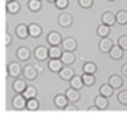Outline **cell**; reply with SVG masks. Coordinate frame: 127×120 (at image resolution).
<instances>
[{
    "label": "cell",
    "instance_id": "33",
    "mask_svg": "<svg viewBox=\"0 0 127 120\" xmlns=\"http://www.w3.org/2000/svg\"><path fill=\"white\" fill-rule=\"evenodd\" d=\"M116 100L120 105H127V90L126 89H120L116 95Z\"/></svg>",
    "mask_w": 127,
    "mask_h": 120
},
{
    "label": "cell",
    "instance_id": "26",
    "mask_svg": "<svg viewBox=\"0 0 127 120\" xmlns=\"http://www.w3.org/2000/svg\"><path fill=\"white\" fill-rule=\"evenodd\" d=\"M28 8L30 12H40L42 8V0H29L28 1Z\"/></svg>",
    "mask_w": 127,
    "mask_h": 120
},
{
    "label": "cell",
    "instance_id": "27",
    "mask_svg": "<svg viewBox=\"0 0 127 120\" xmlns=\"http://www.w3.org/2000/svg\"><path fill=\"white\" fill-rule=\"evenodd\" d=\"M63 48L60 45H55V46H49V59H60L63 55Z\"/></svg>",
    "mask_w": 127,
    "mask_h": 120
},
{
    "label": "cell",
    "instance_id": "18",
    "mask_svg": "<svg viewBox=\"0 0 127 120\" xmlns=\"http://www.w3.org/2000/svg\"><path fill=\"white\" fill-rule=\"evenodd\" d=\"M93 104L98 108V111H105L108 108V105H109V101H108V97H105L102 94H98L94 97Z\"/></svg>",
    "mask_w": 127,
    "mask_h": 120
},
{
    "label": "cell",
    "instance_id": "2",
    "mask_svg": "<svg viewBox=\"0 0 127 120\" xmlns=\"http://www.w3.org/2000/svg\"><path fill=\"white\" fill-rule=\"evenodd\" d=\"M38 68H37L36 64H32V63H26L23 65V72H22V76L26 79L28 82H32L34 79H37L38 76Z\"/></svg>",
    "mask_w": 127,
    "mask_h": 120
},
{
    "label": "cell",
    "instance_id": "16",
    "mask_svg": "<svg viewBox=\"0 0 127 120\" xmlns=\"http://www.w3.org/2000/svg\"><path fill=\"white\" fill-rule=\"evenodd\" d=\"M29 35L32 38H40L42 35V26L37 22L29 23Z\"/></svg>",
    "mask_w": 127,
    "mask_h": 120
},
{
    "label": "cell",
    "instance_id": "4",
    "mask_svg": "<svg viewBox=\"0 0 127 120\" xmlns=\"http://www.w3.org/2000/svg\"><path fill=\"white\" fill-rule=\"evenodd\" d=\"M26 102H28V98L22 93H15L11 98V106L15 111H23V109H26Z\"/></svg>",
    "mask_w": 127,
    "mask_h": 120
},
{
    "label": "cell",
    "instance_id": "15",
    "mask_svg": "<svg viewBox=\"0 0 127 120\" xmlns=\"http://www.w3.org/2000/svg\"><path fill=\"white\" fill-rule=\"evenodd\" d=\"M66 95H67V98H68V101L71 104H75V102H78V101L81 100V90H78V89H74V87H67L66 89Z\"/></svg>",
    "mask_w": 127,
    "mask_h": 120
},
{
    "label": "cell",
    "instance_id": "14",
    "mask_svg": "<svg viewBox=\"0 0 127 120\" xmlns=\"http://www.w3.org/2000/svg\"><path fill=\"white\" fill-rule=\"evenodd\" d=\"M15 35H17L19 40H26L29 35V25L26 23H18L15 26Z\"/></svg>",
    "mask_w": 127,
    "mask_h": 120
},
{
    "label": "cell",
    "instance_id": "34",
    "mask_svg": "<svg viewBox=\"0 0 127 120\" xmlns=\"http://www.w3.org/2000/svg\"><path fill=\"white\" fill-rule=\"evenodd\" d=\"M70 5V1L68 0H56L55 1V7L60 11H66L67 7Z\"/></svg>",
    "mask_w": 127,
    "mask_h": 120
},
{
    "label": "cell",
    "instance_id": "7",
    "mask_svg": "<svg viewBox=\"0 0 127 120\" xmlns=\"http://www.w3.org/2000/svg\"><path fill=\"white\" fill-rule=\"evenodd\" d=\"M58 23L59 26L62 27H70L72 26V23H74V18H72V15L70 12H66V11H63V12H60L58 15Z\"/></svg>",
    "mask_w": 127,
    "mask_h": 120
},
{
    "label": "cell",
    "instance_id": "37",
    "mask_svg": "<svg viewBox=\"0 0 127 120\" xmlns=\"http://www.w3.org/2000/svg\"><path fill=\"white\" fill-rule=\"evenodd\" d=\"M12 40H14V38H12V35L10 34V31L7 30V31H6V42H4V44H6V46H10V45H11V44H12Z\"/></svg>",
    "mask_w": 127,
    "mask_h": 120
},
{
    "label": "cell",
    "instance_id": "36",
    "mask_svg": "<svg viewBox=\"0 0 127 120\" xmlns=\"http://www.w3.org/2000/svg\"><path fill=\"white\" fill-rule=\"evenodd\" d=\"M118 44L119 46H120L122 49H124V51H127V34H123L120 35V37L118 38Z\"/></svg>",
    "mask_w": 127,
    "mask_h": 120
},
{
    "label": "cell",
    "instance_id": "22",
    "mask_svg": "<svg viewBox=\"0 0 127 120\" xmlns=\"http://www.w3.org/2000/svg\"><path fill=\"white\" fill-rule=\"evenodd\" d=\"M68 85L71 87H74V89H78V90H81L82 87H85V83H83V81H82V75H78V74H75V75L70 79Z\"/></svg>",
    "mask_w": 127,
    "mask_h": 120
},
{
    "label": "cell",
    "instance_id": "40",
    "mask_svg": "<svg viewBox=\"0 0 127 120\" xmlns=\"http://www.w3.org/2000/svg\"><path fill=\"white\" fill-rule=\"evenodd\" d=\"M96 111H98V108H97L96 105H93V106H90V108H88V112H96Z\"/></svg>",
    "mask_w": 127,
    "mask_h": 120
},
{
    "label": "cell",
    "instance_id": "32",
    "mask_svg": "<svg viewBox=\"0 0 127 120\" xmlns=\"http://www.w3.org/2000/svg\"><path fill=\"white\" fill-rule=\"evenodd\" d=\"M82 71L86 74H96L97 72V64L94 61H85L82 65Z\"/></svg>",
    "mask_w": 127,
    "mask_h": 120
},
{
    "label": "cell",
    "instance_id": "28",
    "mask_svg": "<svg viewBox=\"0 0 127 120\" xmlns=\"http://www.w3.org/2000/svg\"><path fill=\"white\" fill-rule=\"evenodd\" d=\"M116 22L119 26H126L127 25V10H119L116 12Z\"/></svg>",
    "mask_w": 127,
    "mask_h": 120
},
{
    "label": "cell",
    "instance_id": "42",
    "mask_svg": "<svg viewBox=\"0 0 127 120\" xmlns=\"http://www.w3.org/2000/svg\"><path fill=\"white\" fill-rule=\"evenodd\" d=\"M8 1H14V0H6V3H8Z\"/></svg>",
    "mask_w": 127,
    "mask_h": 120
},
{
    "label": "cell",
    "instance_id": "17",
    "mask_svg": "<svg viewBox=\"0 0 127 120\" xmlns=\"http://www.w3.org/2000/svg\"><path fill=\"white\" fill-rule=\"evenodd\" d=\"M58 75H59V78H60L62 81L68 82L70 79H71L72 76L75 75V71H74V68H72L71 65H64V67L60 70V72H59Z\"/></svg>",
    "mask_w": 127,
    "mask_h": 120
},
{
    "label": "cell",
    "instance_id": "20",
    "mask_svg": "<svg viewBox=\"0 0 127 120\" xmlns=\"http://www.w3.org/2000/svg\"><path fill=\"white\" fill-rule=\"evenodd\" d=\"M124 52H126L124 49H122L120 46L118 45V44H115V45L112 46V49L109 51V53H108V55H109V57H111L112 60L118 61V60H122V59H123Z\"/></svg>",
    "mask_w": 127,
    "mask_h": 120
},
{
    "label": "cell",
    "instance_id": "3",
    "mask_svg": "<svg viewBox=\"0 0 127 120\" xmlns=\"http://www.w3.org/2000/svg\"><path fill=\"white\" fill-rule=\"evenodd\" d=\"M33 57L34 60H37L38 63H44L49 60V48L44 45H37L33 49Z\"/></svg>",
    "mask_w": 127,
    "mask_h": 120
},
{
    "label": "cell",
    "instance_id": "10",
    "mask_svg": "<svg viewBox=\"0 0 127 120\" xmlns=\"http://www.w3.org/2000/svg\"><path fill=\"white\" fill-rule=\"evenodd\" d=\"M70 104L68 98H67L66 93H59L53 97V105L58 109H66V106Z\"/></svg>",
    "mask_w": 127,
    "mask_h": 120
},
{
    "label": "cell",
    "instance_id": "19",
    "mask_svg": "<svg viewBox=\"0 0 127 120\" xmlns=\"http://www.w3.org/2000/svg\"><path fill=\"white\" fill-rule=\"evenodd\" d=\"M101 23L108 25V26L112 27L113 25L118 23V22H116V14L111 12V11H105V12H102V15H101Z\"/></svg>",
    "mask_w": 127,
    "mask_h": 120
},
{
    "label": "cell",
    "instance_id": "38",
    "mask_svg": "<svg viewBox=\"0 0 127 120\" xmlns=\"http://www.w3.org/2000/svg\"><path fill=\"white\" fill-rule=\"evenodd\" d=\"M64 111H66V112H78V106L70 102L68 105L66 106V109H64Z\"/></svg>",
    "mask_w": 127,
    "mask_h": 120
},
{
    "label": "cell",
    "instance_id": "9",
    "mask_svg": "<svg viewBox=\"0 0 127 120\" xmlns=\"http://www.w3.org/2000/svg\"><path fill=\"white\" fill-rule=\"evenodd\" d=\"M123 78L124 76L122 75V74H112V75H109V78H108V83H109L115 90H120L124 85Z\"/></svg>",
    "mask_w": 127,
    "mask_h": 120
},
{
    "label": "cell",
    "instance_id": "1",
    "mask_svg": "<svg viewBox=\"0 0 127 120\" xmlns=\"http://www.w3.org/2000/svg\"><path fill=\"white\" fill-rule=\"evenodd\" d=\"M22 72H23V67L19 60L18 61L11 60V61L7 63V76L8 78H12V79L19 78V76H22Z\"/></svg>",
    "mask_w": 127,
    "mask_h": 120
},
{
    "label": "cell",
    "instance_id": "41",
    "mask_svg": "<svg viewBox=\"0 0 127 120\" xmlns=\"http://www.w3.org/2000/svg\"><path fill=\"white\" fill-rule=\"evenodd\" d=\"M45 1H48V3H52V4H55V1H56V0H45Z\"/></svg>",
    "mask_w": 127,
    "mask_h": 120
},
{
    "label": "cell",
    "instance_id": "8",
    "mask_svg": "<svg viewBox=\"0 0 127 120\" xmlns=\"http://www.w3.org/2000/svg\"><path fill=\"white\" fill-rule=\"evenodd\" d=\"M28 81H26L23 76H19V78H15L11 83V89L14 93H23L28 87Z\"/></svg>",
    "mask_w": 127,
    "mask_h": 120
},
{
    "label": "cell",
    "instance_id": "6",
    "mask_svg": "<svg viewBox=\"0 0 127 120\" xmlns=\"http://www.w3.org/2000/svg\"><path fill=\"white\" fill-rule=\"evenodd\" d=\"M45 40H47V44L49 46L62 45V42H63V35H62L59 31H56V30H52V31H49L47 34Z\"/></svg>",
    "mask_w": 127,
    "mask_h": 120
},
{
    "label": "cell",
    "instance_id": "30",
    "mask_svg": "<svg viewBox=\"0 0 127 120\" xmlns=\"http://www.w3.org/2000/svg\"><path fill=\"white\" fill-rule=\"evenodd\" d=\"M38 109H40V101L37 100V97L29 98L28 102H26V111L34 112V111H38Z\"/></svg>",
    "mask_w": 127,
    "mask_h": 120
},
{
    "label": "cell",
    "instance_id": "13",
    "mask_svg": "<svg viewBox=\"0 0 127 120\" xmlns=\"http://www.w3.org/2000/svg\"><path fill=\"white\" fill-rule=\"evenodd\" d=\"M60 46L63 48V51L75 52L78 48V41L74 37H66V38H63V42H62Z\"/></svg>",
    "mask_w": 127,
    "mask_h": 120
},
{
    "label": "cell",
    "instance_id": "31",
    "mask_svg": "<svg viewBox=\"0 0 127 120\" xmlns=\"http://www.w3.org/2000/svg\"><path fill=\"white\" fill-rule=\"evenodd\" d=\"M22 94L29 100V98H34V97H37V94H38V90H37V87H36V86H33V85L29 83V85H28V87H26V90L22 93Z\"/></svg>",
    "mask_w": 127,
    "mask_h": 120
},
{
    "label": "cell",
    "instance_id": "24",
    "mask_svg": "<svg viewBox=\"0 0 127 120\" xmlns=\"http://www.w3.org/2000/svg\"><path fill=\"white\" fill-rule=\"evenodd\" d=\"M96 34L98 35L100 38L109 37V34H111V26L104 25V23L98 25V26H97V29H96Z\"/></svg>",
    "mask_w": 127,
    "mask_h": 120
},
{
    "label": "cell",
    "instance_id": "25",
    "mask_svg": "<svg viewBox=\"0 0 127 120\" xmlns=\"http://www.w3.org/2000/svg\"><path fill=\"white\" fill-rule=\"evenodd\" d=\"M62 61L64 63V65H71L75 61V52H70V51H64L62 55Z\"/></svg>",
    "mask_w": 127,
    "mask_h": 120
},
{
    "label": "cell",
    "instance_id": "39",
    "mask_svg": "<svg viewBox=\"0 0 127 120\" xmlns=\"http://www.w3.org/2000/svg\"><path fill=\"white\" fill-rule=\"evenodd\" d=\"M120 74L124 76V78H127V61L122 64V67H120Z\"/></svg>",
    "mask_w": 127,
    "mask_h": 120
},
{
    "label": "cell",
    "instance_id": "35",
    "mask_svg": "<svg viewBox=\"0 0 127 120\" xmlns=\"http://www.w3.org/2000/svg\"><path fill=\"white\" fill-rule=\"evenodd\" d=\"M77 1H78V5L83 10H89L94 4V0H77Z\"/></svg>",
    "mask_w": 127,
    "mask_h": 120
},
{
    "label": "cell",
    "instance_id": "23",
    "mask_svg": "<svg viewBox=\"0 0 127 120\" xmlns=\"http://www.w3.org/2000/svg\"><path fill=\"white\" fill-rule=\"evenodd\" d=\"M113 91H115V89H113L108 82L107 83H102L101 86L98 87V94H102V95H105V97H108V98H111L113 95Z\"/></svg>",
    "mask_w": 127,
    "mask_h": 120
},
{
    "label": "cell",
    "instance_id": "12",
    "mask_svg": "<svg viewBox=\"0 0 127 120\" xmlns=\"http://www.w3.org/2000/svg\"><path fill=\"white\" fill-rule=\"evenodd\" d=\"M47 67L51 72L53 74H59L60 70L64 67V63L62 61V59H49L47 61Z\"/></svg>",
    "mask_w": 127,
    "mask_h": 120
},
{
    "label": "cell",
    "instance_id": "29",
    "mask_svg": "<svg viewBox=\"0 0 127 120\" xmlns=\"http://www.w3.org/2000/svg\"><path fill=\"white\" fill-rule=\"evenodd\" d=\"M82 81L85 83L86 87H92L94 83H96V74H82Z\"/></svg>",
    "mask_w": 127,
    "mask_h": 120
},
{
    "label": "cell",
    "instance_id": "5",
    "mask_svg": "<svg viewBox=\"0 0 127 120\" xmlns=\"http://www.w3.org/2000/svg\"><path fill=\"white\" fill-rule=\"evenodd\" d=\"M15 57H17V60H19V61H22V63H28L29 60L33 57V52L30 51V48L22 45L15 51Z\"/></svg>",
    "mask_w": 127,
    "mask_h": 120
},
{
    "label": "cell",
    "instance_id": "21",
    "mask_svg": "<svg viewBox=\"0 0 127 120\" xmlns=\"http://www.w3.org/2000/svg\"><path fill=\"white\" fill-rule=\"evenodd\" d=\"M6 11L10 15H17L21 11V4L18 0H14V1H8L6 3Z\"/></svg>",
    "mask_w": 127,
    "mask_h": 120
},
{
    "label": "cell",
    "instance_id": "11",
    "mask_svg": "<svg viewBox=\"0 0 127 120\" xmlns=\"http://www.w3.org/2000/svg\"><path fill=\"white\" fill-rule=\"evenodd\" d=\"M115 45L113 40H111L109 37H104V38H100L98 41V51L101 53H109V51L112 49V46Z\"/></svg>",
    "mask_w": 127,
    "mask_h": 120
},
{
    "label": "cell",
    "instance_id": "43",
    "mask_svg": "<svg viewBox=\"0 0 127 120\" xmlns=\"http://www.w3.org/2000/svg\"><path fill=\"white\" fill-rule=\"evenodd\" d=\"M107 1H115V0H107Z\"/></svg>",
    "mask_w": 127,
    "mask_h": 120
}]
</instances>
